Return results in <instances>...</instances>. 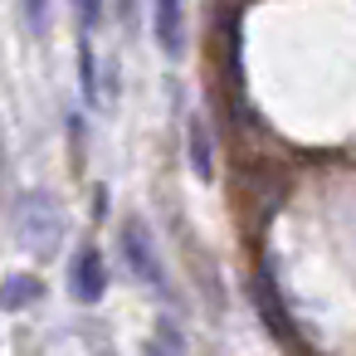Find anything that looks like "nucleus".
Masks as SVG:
<instances>
[{"mask_svg":"<svg viewBox=\"0 0 356 356\" xmlns=\"http://www.w3.org/2000/svg\"><path fill=\"white\" fill-rule=\"evenodd\" d=\"M15 234H20V244L35 259H49L64 244V234H69V215H64V205L49 191H30L15 205Z\"/></svg>","mask_w":356,"mask_h":356,"instance_id":"1","label":"nucleus"},{"mask_svg":"<svg viewBox=\"0 0 356 356\" xmlns=\"http://www.w3.org/2000/svg\"><path fill=\"white\" fill-rule=\"evenodd\" d=\"M122 259H127V268H132L152 293H166V273H161V259H156L152 229H147V220H137V215L122 220Z\"/></svg>","mask_w":356,"mask_h":356,"instance_id":"2","label":"nucleus"},{"mask_svg":"<svg viewBox=\"0 0 356 356\" xmlns=\"http://www.w3.org/2000/svg\"><path fill=\"white\" fill-rule=\"evenodd\" d=\"M103 293H108V264H103V249H98V244H83V249L74 254V264H69V298L83 302V307H93Z\"/></svg>","mask_w":356,"mask_h":356,"instance_id":"3","label":"nucleus"},{"mask_svg":"<svg viewBox=\"0 0 356 356\" xmlns=\"http://www.w3.org/2000/svg\"><path fill=\"white\" fill-rule=\"evenodd\" d=\"M152 30H156V44H161L166 59L186 54V6L181 0H156L152 6Z\"/></svg>","mask_w":356,"mask_h":356,"instance_id":"4","label":"nucleus"},{"mask_svg":"<svg viewBox=\"0 0 356 356\" xmlns=\"http://www.w3.org/2000/svg\"><path fill=\"white\" fill-rule=\"evenodd\" d=\"M186 147H191V171H195L200 181H210V176H215V142H210V127H205V118H191Z\"/></svg>","mask_w":356,"mask_h":356,"instance_id":"5","label":"nucleus"},{"mask_svg":"<svg viewBox=\"0 0 356 356\" xmlns=\"http://www.w3.org/2000/svg\"><path fill=\"white\" fill-rule=\"evenodd\" d=\"M40 293H44V283H40L35 273H15V278L0 283V307H6V312H20V307H30Z\"/></svg>","mask_w":356,"mask_h":356,"instance_id":"6","label":"nucleus"},{"mask_svg":"<svg viewBox=\"0 0 356 356\" xmlns=\"http://www.w3.org/2000/svg\"><path fill=\"white\" fill-rule=\"evenodd\" d=\"M79 88H83V98H88L93 108L103 103V88H98V54H93L88 40L79 44Z\"/></svg>","mask_w":356,"mask_h":356,"instance_id":"7","label":"nucleus"},{"mask_svg":"<svg viewBox=\"0 0 356 356\" xmlns=\"http://www.w3.org/2000/svg\"><path fill=\"white\" fill-rule=\"evenodd\" d=\"M142 356H186V341H181V327L166 317L156 332H152V341H147V351Z\"/></svg>","mask_w":356,"mask_h":356,"instance_id":"8","label":"nucleus"},{"mask_svg":"<svg viewBox=\"0 0 356 356\" xmlns=\"http://www.w3.org/2000/svg\"><path fill=\"white\" fill-rule=\"evenodd\" d=\"M20 10H25V25H30L35 35L49 30V0H20Z\"/></svg>","mask_w":356,"mask_h":356,"instance_id":"9","label":"nucleus"},{"mask_svg":"<svg viewBox=\"0 0 356 356\" xmlns=\"http://www.w3.org/2000/svg\"><path fill=\"white\" fill-rule=\"evenodd\" d=\"M74 10H79L83 35H88V30H98V20H103V0H74Z\"/></svg>","mask_w":356,"mask_h":356,"instance_id":"10","label":"nucleus"}]
</instances>
